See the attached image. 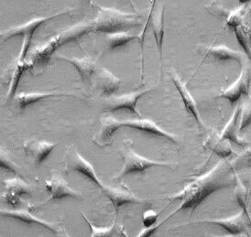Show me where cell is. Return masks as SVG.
<instances>
[{"label": "cell", "instance_id": "6da1fadb", "mask_svg": "<svg viewBox=\"0 0 251 237\" xmlns=\"http://www.w3.org/2000/svg\"><path fill=\"white\" fill-rule=\"evenodd\" d=\"M238 166H240V160L229 162L223 159L209 172L195 179L178 193L168 197L172 202L180 201L181 205L165 221L182 210H196L214 192L230 187L236 180L235 168Z\"/></svg>", "mask_w": 251, "mask_h": 237}, {"label": "cell", "instance_id": "7a4b0ae2", "mask_svg": "<svg viewBox=\"0 0 251 237\" xmlns=\"http://www.w3.org/2000/svg\"><path fill=\"white\" fill-rule=\"evenodd\" d=\"M98 12L94 20L93 33H112L126 31L139 27L141 22L140 15L126 13L114 7H101L95 4Z\"/></svg>", "mask_w": 251, "mask_h": 237}, {"label": "cell", "instance_id": "3957f363", "mask_svg": "<svg viewBox=\"0 0 251 237\" xmlns=\"http://www.w3.org/2000/svg\"><path fill=\"white\" fill-rule=\"evenodd\" d=\"M93 33L92 21L80 22L70 28H66L59 34L50 38L48 42L43 43L42 46L38 47L31 55V63L45 65L49 63L51 55L60 47L66 43L76 42L81 37Z\"/></svg>", "mask_w": 251, "mask_h": 237}, {"label": "cell", "instance_id": "277c9868", "mask_svg": "<svg viewBox=\"0 0 251 237\" xmlns=\"http://www.w3.org/2000/svg\"><path fill=\"white\" fill-rule=\"evenodd\" d=\"M69 13V10H64L62 12H59L55 15H51L50 17H44V18H36L33 20L22 24L21 26L18 27H13V28H7L4 31L1 32V41L2 42H7V40L12 39L17 36H22L23 37V43H22V48H21V53L19 55L18 60L21 62H25V58L28 53L30 43L32 42L33 35L37 30V28L40 26H42L43 23L50 21L52 19L56 18L57 16L60 15H64Z\"/></svg>", "mask_w": 251, "mask_h": 237}, {"label": "cell", "instance_id": "5b68a950", "mask_svg": "<svg viewBox=\"0 0 251 237\" xmlns=\"http://www.w3.org/2000/svg\"><path fill=\"white\" fill-rule=\"evenodd\" d=\"M122 157L124 160V167L121 169L117 179H122L124 176L131 173H142L147 168L152 167H172L174 164L170 162L152 161L149 160L136 153L130 146L127 145L126 150L122 151Z\"/></svg>", "mask_w": 251, "mask_h": 237}, {"label": "cell", "instance_id": "8992f818", "mask_svg": "<svg viewBox=\"0 0 251 237\" xmlns=\"http://www.w3.org/2000/svg\"><path fill=\"white\" fill-rule=\"evenodd\" d=\"M153 88L147 89V90H141V91L133 92L129 94H125L119 96H110V97L105 98V101L108 103L109 106L104 109L105 112H114L119 111L126 109L127 111L137 115L138 117L141 118L140 113L137 110L136 105L141 96L145 95L153 91Z\"/></svg>", "mask_w": 251, "mask_h": 237}, {"label": "cell", "instance_id": "52a82bcc", "mask_svg": "<svg viewBox=\"0 0 251 237\" xmlns=\"http://www.w3.org/2000/svg\"><path fill=\"white\" fill-rule=\"evenodd\" d=\"M247 222L251 223V220L246 215L244 211L241 210L237 214L234 216L223 219H206L200 220L192 223H211L216 224L226 231L232 236H242L248 234V225Z\"/></svg>", "mask_w": 251, "mask_h": 237}, {"label": "cell", "instance_id": "ba28073f", "mask_svg": "<svg viewBox=\"0 0 251 237\" xmlns=\"http://www.w3.org/2000/svg\"><path fill=\"white\" fill-rule=\"evenodd\" d=\"M251 84V71L246 67L237 81L226 90H224L216 97L224 98L229 102L230 105H234L242 96H249Z\"/></svg>", "mask_w": 251, "mask_h": 237}, {"label": "cell", "instance_id": "9c48e42d", "mask_svg": "<svg viewBox=\"0 0 251 237\" xmlns=\"http://www.w3.org/2000/svg\"><path fill=\"white\" fill-rule=\"evenodd\" d=\"M121 127H130L133 129L140 130L141 132L146 133L149 135H152L155 137L164 138L166 140L173 142L174 144L179 143V139L172 133L167 132L161 129L152 120L148 118L135 119V120H124L119 121Z\"/></svg>", "mask_w": 251, "mask_h": 237}, {"label": "cell", "instance_id": "30bf717a", "mask_svg": "<svg viewBox=\"0 0 251 237\" xmlns=\"http://www.w3.org/2000/svg\"><path fill=\"white\" fill-rule=\"evenodd\" d=\"M121 80L112 73L110 71L98 66V70L91 81V85L96 86L101 90V96L108 98L116 91H118Z\"/></svg>", "mask_w": 251, "mask_h": 237}, {"label": "cell", "instance_id": "8fae6325", "mask_svg": "<svg viewBox=\"0 0 251 237\" xmlns=\"http://www.w3.org/2000/svg\"><path fill=\"white\" fill-rule=\"evenodd\" d=\"M28 184L18 177L2 182L1 200L6 204L17 206L21 202V195L28 194Z\"/></svg>", "mask_w": 251, "mask_h": 237}, {"label": "cell", "instance_id": "7c38bea8", "mask_svg": "<svg viewBox=\"0 0 251 237\" xmlns=\"http://www.w3.org/2000/svg\"><path fill=\"white\" fill-rule=\"evenodd\" d=\"M44 185L50 194L49 200L46 202L62 200L64 198H75V199L81 198V194L71 188L63 178L59 176H52L50 179L45 181Z\"/></svg>", "mask_w": 251, "mask_h": 237}, {"label": "cell", "instance_id": "4fadbf2b", "mask_svg": "<svg viewBox=\"0 0 251 237\" xmlns=\"http://www.w3.org/2000/svg\"><path fill=\"white\" fill-rule=\"evenodd\" d=\"M171 78H172L173 83L175 84L177 91L179 92V94L181 95L182 103H183L187 113L194 118L198 126H201V127H205L203 122H202V118H201V116L199 114V111H198L196 100L194 99V97L192 96V95L190 94V92L188 91L186 85L182 83L181 78L175 71H172L171 72Z\"/></svg>", "mask_w": 251, "mask_h": 237}, {"label": "cell", "instance_id": "5bb4252c", "mask_svg": "<svg viewBox=\"0 0 251 237\" xmlns=\"http://www.w3.org/2000/svg\"><path fill=\"white\" fill-rule=\"evenodd\" d=\"M57 143H51L45 140H28L24 144V150L27 155L32 157L35 167H41L55 148Z\"/></svg>", "mask_w": 251, "mask_h": 237}, {"label": "cell", "instance_id": "9a60e30c", "mask_svg": "<svg viewBox=\"0 0 251 237\" xmlns=\"http://www.w3.org/2000/svg\"><path fill=\"white\" fill-rule=\"evenodd\" d=\"M33 64L31 62H15L7 70L5 71L4 74L2 75L4 84L8 85V92H7V99L14 97L15 94L17 91L19 82L21 80V75L24 71L32 68Z\"/></svg>", "mask_w": 251, "mask_h": 237}, {"label": "cell", "instance_id": "2e32d148", "mask_svg": "<svg viewBox=\"0 0 251 237\" xmlns=\"http://www.w3.org/2000/svg\"><path fill=\"white\" fill-rule=\"evenodd\" d=\"M57 60H63L71 63L78 71L83 84H91L92 78L98 70V64L91 58H71L63 55H57Z\"/></svg>", "mask_w": 251, "mask_h": 237}, {"label": "cell", "instance_id": "e0dca14e", "mask_svg": "<svg viewBox=\"0 0 251 237\" xmlns=\"http://www.w3.org/2000/svg\"><path fill=\"white\" fill-rule=\"evenodd\" d=\"M60 96H74L78 97L75 94L65 93V92H46V93H20L16 95L15 101L21 110L27 108L28 106L34 105L36 103L42 101L43 99L51 97H60Z\"/></svg>", "mask_w": 251, "mask_h": 237}, {"label": "cell", "instance_id": "ac0fdd59", "mask_svg": "<svg viewBox=\"0 0 251 237\" xmlns=\"http://www.w3.org/2000/svg\"><path fill=\"white\" fill-rule=\"evenodd\" d=\"M100 125V130L98 131L94 142L100 147L109 146L111 145L112 138L115 136V133L121 127L119 120L113 117H105L101 119Z\"/></svg>", "mask_w": 251, "mask_h": 237}, {"label": "cell", "instance_id": "d6986e66", "mask_svg": "<svg viewBox=\"0 0 251 237\" xmlns=\"http://www.w3.org/2000/svg\"><path fill=\"white\" fill-rule=\"evenodd\" d=\"M103 192L111 201L116 213L119 212V208L124 204H131V203L140 204L144 202L143 200L138 198L131 192L121 189L106 186V188L103 190Z\"/></svg>", "mask_w": 251, "mask_h": 237}, {"label": "cell", "instance_id": "ffe728a7", "mask_svg": "<svg viewBox=\"0 0 251 237\" xmlns=\"http://www.w3.org/2000/svg\"><path fill=\"white\" fill-rule=\"evenodd\" d=\"M70 168L71 171H77L85 176L87 179L90 180L91 182L97 184L102 190L106 188V185L98 179V175L96 173L93 165L77 151L73 158V162L70 165Z\"/></svg>", "mask_w": 251, "mask_h": 237}, {"label": "cell", "instance_id": "44dd1931", "mask_svg": "<svg viewBox=\"0 0 251 237\" xmlns=\"http://www.w3.org/2000/svg\"><path fill=\"white\" fill-rule=\"evenodd\" d=\"M241 109H242V105H240L237 106L233 116L231 117L230 120L227 122V124L225 126L223 131L220 134V137L224 140H228V141L233 142L238 146H247V142L245 140H241L238 137Z\"/></svg>", "mask_w": 251, "mask_h": 237}, {"label": "cell", "instance_id": "7402d4cb", "mask_svg": "<svg viewBox=\"0 0 251 237\" xmlns=\"http://www.w3.org/2000/svg\"><path fill=\"white\" fill-rule=\"evenodd\" d=\"M208 56L219 62H236L242 64L245 61V55L242 52L229 49L225 45L206 48V55L204 59Z\"/></svg>", "mask_w": 251, "mask_h": 237}, {"label": "cell", "instance_id": "603a6c76", "mask_svg": "<svg viewBox=\"0 0 251 237\" xmlns=\"http://www.w3.org/2000/svg\"><path fill=\"white\" fill-rule=\"evenodd\" d=\"M202 146L210 149L211 151L218 155L222 159H226L235 154L231 146L230 141L224 140L220 137V135L218 136L216 134L210 135L204 141V143L202 144Z\"/></svg>", "mask_w": 251, "mask_h": 237}, {"label": "cell", "instance_id": "cb8c5ba5", "mask_svg": "<svg viewBox=\"0 0 251 237\" xmlns=\"http://www.w3.org/2000/svg\"><path fill=\"white\" fill-rule=\"evenodd\" d=\"M1 216L11 217L27 224H40L44 228H47L51 233L57 234V231L51 223L39 219L24 210H1Z\"/></svg>", "mask_w": 251, "mask_h": 237}, {"label": "cell", "instance_id": "d4e9b609", "mask_svg": "<svg viewBox=\"0 0 251 237\" xmlns=\"http://www.w3.org/2000/svg\"><path fill=\"white\" fill-rule=\"evenodd\" d=\"M164 11L165 7H161V10L154 13L151 17V26L152 28L154 39L156 42L157 49L160 53V58L162 59V49H163V38H164Z\"/></svg>", "mask_w": 251, "mask_h": 237}, {"label": "cell", "instance_id": "484cf974", "mask_svg": "<svg viewBox=\"0 0 251 237\" xmlns=\"http://www.w3.org/2000/svg\"><path fill=\"white\" fill-rule=\"evenodd\" d=\"M105 38H106L109 50H114L115 49L126 46L134 39L140 40V35H135L127 31H119V32L106 33Z\"/></svg>", "mask_w": 251, "mask_h": 237}, {"label": "cell", "instance_id": "4316f807", "mask_svg": "<svg viewBox=\"0 0 251 237\" xmlns=\"http://www.w3.org/2000/svg\"><path fill=\"white\" fill-rule=\"evenodd\" d=\"M82 213V216L85 219L87 224L90 226L91 231H92L91 237H114V235H118V236L121 235V233H119V228H117L115 224H112L109 227H98V226H95L93 223H91L90 221L85 217L83 213Z\"/></svg>", "mask_w": 251, "mask_h": 237}, {"label": "cell", "instance_id": "83f0119b", "mask_svg": "<svg viewBox=\"0 0 251 237\" xmlns=\"http://www.w3.org/2000/svg\"><path fill=\"white\" fill-rule=\"evenodd\" d=\"M0 166L4 169H7V171H10L16 175H19L17 169H16V165L10 157L8 156L7 151L2 147L0 151Z\"/></svg>", "mask_w": 251, "mask_h": 237}, {"label": "cell", "instance_id": "f1b7e54d", "mask_svg": "<svg viewBox=\"0 0 251 237\" xmlns=\"http://www.w3.org/2000/svg\"><path fill=\"white\" fill-rule=\"evenodd\" d=\"M251 124V105L247 104L242 105L240 121H239V131L246 129Z\"/></svg>", "mask_w": 251, "mask_h": 237}, {"label": "cell", "instance_id": "f546056e", "mask_svg": "<svg viewBox=\"0 0 251 237\" xmlns=\"http://www.w3.org/2000/svg\"><path fill=\"white\" fill-rule=\"evenodd\" d=\"M236 196H237V202L241 205L246 215L251 219V217L249 215V212H248V192L241 183H239L238 187H237Z\"/></svg>", "mask_w": 251, "mask_h": 237}, {"label": "cell", "instance_id": "4dcf8cb0", "mask_svg": "<svg viewBox=\"0 0 251 237\" xmlns=\"http://www.w3.org/2000/svg\"><path fill=\"white\" fill-rule=\"evenodd\" d=\"M160 216L159 213H156L153 210H147L143 213V225L144 227H151L157 222Z\"/></svg>", "mask_w": 251, "mask_h": 237}, {"label": "cell", "instance_id": "1f68e13d", "mask_svg": "<svg viewBox=\"0 0 251 237\" xmlns=\"http://www.w3.org/2000/svg\"><path fill=\"white\" fill-rule=\"evenodd\" d=\"M163 223H159V224H157V225H155V226H151V227H145V229L143 231H141L140 234H139V236L138 237H151V236H152L154 233L156 232V231L158 230V228L161 226V224Z\"/></svg>", "mask_w": 251, "mask_h": 237}, {"label": "cell", "instance_id": "d6a6232c", "mask_svg": "<svg viewBox=\"0 0 251 237\" xmlns=\"http://www.w3.org/2000/svg\"><path fill=\"white\" fill-rule=\"evenodd\" d=\"M239 1V3H241V4H245V3H248L249 1H251V0H238Z\"/></svg>", "mask_w": 251, "mask_h": 237}, {"label": "cell", "instance_id": "836d02e7", "mask_svg": "<svg viewBox=\"0 0 251 237\" xmlns=\"http://www.w3.org/2000/svg\"><path fill=\"white\" fill-rule=\"evenodd\" d=\"M78 1H79V2H84V1H86L88 5H91V0H78Z\"/></svg>", "mask_w": 251, "mask_h": 237}, {"label": "cell", "instance_id": "e575fe53", "mask_svg": "<svg viewBox=\"0 0 251 237\" xmlns=\"http://www.w3.org/2000/svg\"><path fill=\"white\" fill-rule=\"evenodd\" d=\"M129 3H130V5H131V7L134 8V6H133L132 1H131V0H129ZM134 9H135V8H134Z\"/></svg>", "mask_w": 251, "mask_h": 237}]
</instances>
